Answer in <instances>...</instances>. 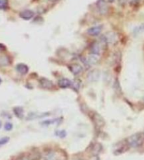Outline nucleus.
<instances>
[{
	"mask_svg": "<svg viewBox=\"0 0 144 160\" xmlns=\"http://www.w3.org/2000/svg\"><path fill=\"white\" fill-rule=\"evenodd\" d=\"M127 143L132 148H137L143 143V136L137 133L131 136L127 140Z\"/></svg>",
	"mask_w": 144,
	"mask_h": 160,
	"instance_id": "f257e3e1",
	"label": "nucleus"
},
{
	"mask_svg": "<svg viewBox=\"0 0 144 160\" xmlns=\"http://www.w3.org/2000/svg\"><path fill=\"white\" fill-rule=\"evenodd\" d=\"M46 160H66L65 155L56 151H51L46 155Z\"/></svg>",
	"mask_w": 144,
	"mask_h": 160,
	"instance_id": "f03ea898",
	"label": "nucleus"
},
{
	"mask_svg": "<svg viewBox=\"0 0 144 160\" xmlns=\"http://www.w3.org/2000/svg\"><path fill=\"white\" fill-rule=\"evenodd\" d=\"M98 60H99V55L92 54L85 58L84 63L87 65H93L98 62Z\"/></svg>",
	"mask_w": 144,
	"mask_h": 160,
	"instance_id": "7ed1b4c3",
	"label": "nucleus"
},
{
	"mask_svg": "<svg viewBox=\"0 0 144 160\" xmlns=\"http://www.w3.org/2000/svg\"><path fill=\"white\" fill-rule=\"evenodd\" d=\"M97 8L100 14H106L108 11V7L104 0H99L97 2Z\"/></svg>",
	"mask_w": 144,
	"mask_h": 160,
	"instance_id": "20e7f679",
	"label": "nucleus"
},
{
	"mask_svg": "<svg viewBox=\"0 0 144 160\" xmlns=\"http://www.w3.org/2000/svg\"><path fill=\"white\" fill-rule=\"evenodd\" d=\"M102 29H103V28H102V26L101 25L94 26V27H91L89 28V29H88V30H87V33L91 36H98L101 32Z\"/></svg>",
	"mask_w": 144,
	"mask_h": 160,
	"instance_id": "39448f33",
	"label": "nucleus"
},
{
	"mask_svg": "<svg viewBox=\"0 0 144 160\" xmlns=\"http://www.w3.org/2000/svg\"><path fill=\"white\" fill-rule=\"evenodd\" d=\"M101 41L104 43H113L116 41V36L114 33L109 32L102 37Z\"/></svg>",
	"mask_w": 144,
	"mask_h": 160,
	"instance_id": "423d86ee",
	"label": "nucleus"
},
{
	"mask_svg": "<svg viewBox=\"0 0 144 160\" xmlns=\"http://www.w3.org/2000/svg\"><path fill=\"white\" fill-rule=\"evenodd\" d=\"M100 77V72L98 70L91 71L87 75V80L89 82H96Z\"/></svg>",
	"mask_w": 144,
	"mask_h": 160,
	"instance_id": "0eeeda50",
	"label": "nucleus"
},
{
	"mask_svg": "<svg viewBox=\"0 0 144 160\" xmlns=\"http://www.w3.org/2000/svg\"><path fill=\"white\" fill-rule=\"evenodd\" d=\"M70 70L71 71L72 73L75 75H78L80 74L83 70V68L81 65L79 64H77V63H75V64H72L69 66Z\"/></svg>",
	"mask_w": 144,
	"mask_h": 160,
	"instance_id": "6e6552de",
	"label": "nucleus"
},
{
	"mask_svg": "<svg viewBox=\"0 0 144 160\" xmlns=\"http://www.w3.org/2000/svg\"><path fill=\"white\" fill-rule=\"evenodd\" d=\"M92 119L93 120L94 124L97 125L98 127H102L104 126L105 124L104 119H103V117H102L101 116H100L99 115V114L94 113V115H93Z\"/></svg>",
	"mask_w": 144,
	"mask_h": 160,
	"instance_id": "1a4fd4ad",
	"label": "nucleus"
},
{
	"mask_svg": "<svg viewBox=\"0 0 144 160\" xmlns=\"http://www.w3.org/2000/svg\"><path fill=\"white\" fill-rule=\"evenodd\" d=\"M40 83L41 86L43 88H45V89H51L54 87L53 82L46 78L40 79Z\"/></svg>",
	"mask_w": 144,
	"mask_h": 160,
	"instance_id": "9d476101",
	"label": "nucleus"
},
{
	"mask_svg": "<svg viewBox=\"0 0 144 160\" xmlns=\"http://www.w3.org/2000/svg\"><path fill=\"white\" fill-rule=\"evenodd\" d=\"M34 12L31 10H25L20 14L21 18L24 20H30L34 16Z\"/></svg>",
	"mask_w": 144,
	"mask_h": 160,
	"instance_id": "9b49d317",
	"label": "nucleus"
},
{
	"mask_svg": "<svg viewBox=\"0 0 144 160\" xmlns=\"http://www.w3.org/2000/svg\"><path fill=\"white\" fill-rule=\"evenodd\" d=\"M72 85V82L71 81H70L68 79H65L63 78L61 79V80H59L58 82V86H59L61 88L63 89H65V88H68Z\"/></svg>",
	"mask_w": 144,
	"mask_h": 160,
	"instance_id": "f8f14e48",
	"label": "nucleus"
},
{
	"mask_svg": "<svg viewBox=\"0 0 144 160\" xmlns=\"http://www.w3.org/2000/svg\"><path fill=\"white\" fill-rule=\"evenodd\" d=\"M101 47L100 46V44L98 42H94L91 46V51L93 54L99 55L101 52Z\"/></svg>",
	"mask_w": 144,
	"mask_h": 160,
	"instance_id": "ddd939ff",
	"label": "nucleus"
},
{
	"mask_svg": "<svg viewBox=\"0 0 144 160\" xmlns=\"http://www.w3.org/2000/svg\"><path fill=\"white\" fill-rule=\"evenodd\" d=\"M28 67L27 65H25V64H18V65L16 66V70L18 71V72L21 74H25L28 73Z\"/></svg>",
	"mask_w": 144,
	"mask_h": 160,
	"instance_id": "4468645a",
	"label": "nucleus"
},
{
	"mask_svg": "<svg viewBox=\"0 0 144 160\" xmlns=\"http://www.w3.org/2000/svg\"><path fill=\"white\" fill-rule=\"evenodd\" d=\"M14 113L19 118H22L23 116V110L21 107H16L14 109Z\"/></svg>",
	"mask_w": 144,
	"mask_h": 160,
	"instance_id": "2eb2a0df",
	"label": "nucleus"
},
{
	"mask_svg": "<svg viewBox=\"0 0 144 160\" xmlns=\"http://www.w3.org/2000/svg\"><path fill=\"white\" fill-rule=\"evenodd\" d=\"M9 63V60L6 56L0 57V65H7Z\"/></svg>",
	"mask_w": 144,
	"mask_h": 160,
	"instance_id": "dca6fc26",
	"label": "nucleus"
},
{
	"mask_svg": "<svg viewBox=\"0 0 144 160\" xmlns=\"http://www.w3.org/2000/svg\"><path fill=\"white\" fill-rule=\"evenodd\" d=\"M8 8V0H0V9L5 10Z\"/></svg>",
	"mask_w": 144,
	"mask_h": 160,
	"instance_id": "f3484780",
	"label": "nucleus"
},
{
	"mask_svg": "<svg viewBox=\"0 0 144 160\" xmlns=\"http://www.w3.org/2000/svg\"><path fill=\"white\" fill-rule=\"evenodd\" d=\"M8 141H9V138L8 137H4L3 139H0V147L4 145H5L6 143H7Z\"/></svg>",
	"mask_w": 144,
	"mask_h": 160,
	"instance_id": "a211bd4d",
	"label": "nucleus"
},
{
	"mask_svg": "<svg viewBox=\"0 0 144 160\" xmlns=\"http://www.w3.org/2000/svg\"><path fill=\"white\" fill-rule=\"evenodd\" d=\"M12 128H13V125L11 123H6L5 124V126H4V129H5V130L6 131L11 130Z\"/></svg>",
	"mask_w": 144,
	"mask_h": 160,
	"instance_id": "6ab92c4d",
	"label": "nucleus"
},
{
	"mask_svg": "<svg viewBox=\"0 0 144 160\" xmlns=\"http://www.w3.org/2000/svg\"><path fill=\"white\" fill-rule=\"evenodd\" d=\"M16 160H29V159H28V157H25V156H22V157H20L19 158L17 159Z\"/></svg>",
	"mask_w": 144,
	"mask_h": 160,
	"instance_id": "aec40b11",
	"label": "nucleus"
},
{
	"mask_svg": "<svg viewBox=\"0 0 144 160\" xmlns=\"http://www.w3.org/2000/svg\"><path fill=\"white\" fill-rule=\"evenodd\" d=\"M6 50V47H4L3 44H0V51H5Z\"/></svg>",
	"mask_w": 144,
	"mask_h": 160,
	"instance_id": "412c9836",
	"label": "nucleus"
},
{
	"mask_svg": "<svg viewBox=\"0 0 144 160\" xmlns=\"http://www.w3.org/2000/svg\"><path fill=\"white\" fill-rule=\"evenodd\" d=\"M49 1H51V2H57V1H59V0H49Z\"/></svg>",
	"mask_w": 144,
	"mask_h": 160,
	"instance_id": "4be33fe9",
	"label": "nucleus"
},
{
	"mask_svg": "<svg viewBox=\"0 0 144 160\" xmlns=\"http://www.w3.org/2000/svg\"><path fill=\"white\" fill-rule=\"evenodd\" d=\"M108 1L109 2H113L115 1V0H108Z\"/></svg>",
	"mask_w": 144,
	"mask_h": 160,
	"instance_id": "5701e85b",
	"label": "nucleus"
},
{
	"mask_svg": "<svg viewBox=\"0 0 144 160\" xmlns=\"http://www.w3.org/2000/svg\"><path fill=\"white\" fill-rule=\"evenodd\" d=\"M1 126H2V122H0V128H1Z\"/></svg>",
	"mask_w": 144,
	"mask_h": 160,
	"instance_id": "b1692460",
	"label": "nucleus"
},
{
	"mask_svg": "<svg viewBox=\"0 0 144 160\" xmlns=\"http://www.w3.org/2000/svg\"><path fill=\"white\" fill-rule=\"evenodd\" d=\"M1 82H2V80H1V79H0V84H1Z\"/></svg>",
	"mask_w": 144,
	"mask_h": 160,
	"instance_id": "393cba45",
	"label": "nucleus"
},
{
	"mask_svg": "<svg viewBox=\"0 0 144 160\" xmlns=\"http://www.w3.org/2000/svg\"><path fill=\"white\" fill-rule=\"evenodd\" d=\"M143 138H144V133H143Z\"/></svg>",
	"mask_w": 144,
	"mask_h": 160,
	"instance_id": "a878e982",
	"label": "nucleus"
},
{
	"mask_svg": "<svg viewBox=\"0 0 144 160\" xmlns=\"http://www.w3.org/2000/svg\"><path fill=\"white\" fill-rule=\"evenodd\" d=\"M77 160H81V159H77Z\"/></svg>",
	"mask_w": 144,
	"mask_h": 160,
	"instance_id": "bb28decb",
	"label": "nucleus"
}]
</instances>
